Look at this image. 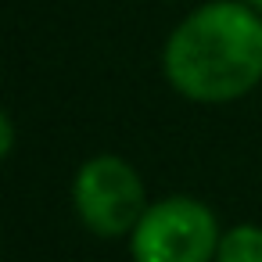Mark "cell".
<instances>
[{
    "label": "cell",
    "instance_id": "6da1fadb",
    "mask_svg": "<svg viewBox=\"0 0 262 262\" xmlns=\"http://www.w3.org/2000/svg\"><path fill=\"white\" fill-rule=\"evenodd\" d=\"M162 61L183 97L237 101L262 79V18L241 0H212L176 26Z\"/></svg>",
    "mask_w": 262,
    "mask_h": 262
},
{
    "label": "cell",
    "instance_id": "7a4b0ae2",
    "mask_svg": "<svg viewBox=\"0 0 262 262\" xmlns=\"http://www.w3.org/2000/svg\"><path fill=\"white\" fill-rule=\"evenodd\" d=\"M215 248V215L194 198H165L151 205L129 233L133 262H212Z\"/></svg>",
    "mask_w": 262,
    "mask_h": 262
},
{
    "label": "cell",
    "instance_id": "3957f363",
    "mask_svg": "<svg viewBox=\"0 0 262 262\" xmlns=\"http://www.w3.org/2000/svg\"><path fill=\"white\" fill-rule=\"evenodd\" d=\"M72 205H76V215L83 219V226L97 237L133 233V226L147 212L140 176L133 172L129 162H122L115 155H97L76 172Z\"/></svg>",
    "mask_w": 262,
    "mask_h": 262
},
{
    "label": "cell",
    "instance_id": "277c9868",
    "mask_svg": "<svg viewBox=\"0 0 262 262\" xmlns=\"http://www.w3.org/2000/svg\"><path fill=\"white\" fill-rule=\"evenodd\" d=\"M215 262H262V226H233L219 237Z\"/></svg>",
    "mask_w": 262,
    "mask_h": 262
},
{
    "label": "cell",
    "instance_id": "5b68a950",
    "mask_svg": "<svg viewBox=\"0 0 262 262\" xmlns=\"http://www.w3.org/2000/svg\"><path fill=\"white\" fill-rule=\"evenodd\" d=\"M11 147H15V126H11V119L4 115V108H0V162L11 155Z\"/></svg>",
    "mask_w": 262,
    "mask_h": 262
},
{
    "label": "cell",
    "instance_id": "8992f818",
    "mask_svg": "<svg viewBox=\"0 0 262 262\" xmlns=\"http://www.w3.org/2000/svg\"><path fill=\"white\" fill-rule=\"evenodd\" d=\"M244 4H248V8H255V11L262 15V0H244Z\"/></svg>",
    "mask_w": 262,
    "mask_h": 262
}]
</instances>
